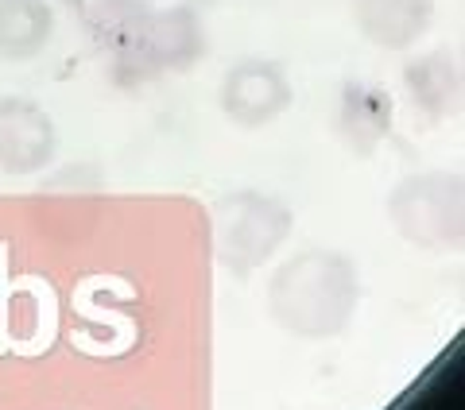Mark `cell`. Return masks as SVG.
<instances>
[{"mask_svg": "<svg viewBox=\"0 0 465 410\" xmlns=\"http://www.w3.org/2000/svg\"><path fill=\"white\" fill-rule=\"evenodd\" d=\"M361 279L353 259L333 248H307L291 256L268 287V310L291 337L326 341L357 314Z\"/></svg>", "mask_w": 465, "mask_h": 410, "instance_id": "cell-1", "label": "cell"}, {"mask_svg": "<svg viewBox=\"0 0 465 410\" xmlns=\"http://www.w3.org/2000/svg\"><path fill=\"white\" fill-rule=\"evenodd\" d=\"M206 54V27L191 5L143 8L136 24L109 47L113 74L124 85L152 82L159 74H183Z\"/></svg>", "mask_w": 465, "mask_h": 410, "instance_id": "cell-2", "label": "cell"}, {"mask_svg": "<svg viewBox=\"0 0 465 410\" xmlns=\"http://www.w3.org/2000/svg\"><path fill=\"white\" fill-rule=\"evenodd\" d=\"M295 217L280 198L260 190H237L213 205V252L217 263L232 275H252L268 263L291 237Z\"/></svg>", "mask_w": 465, "mask_h": 410, "instance_id": "cell-3", "label": "cell"}, {"mask_svg": "<svg viewBox=\"0 0 465 410\" xmlns=\"http://www.w3.org/2000/svg\"><path fill=\"white\" fill-rule=\"evenodd\" d=\"M461 179L446 171H427L403 179L388 198V217L407 244L454 248L461 240Z\"/></svg>", "mask_w": 465, "mask_h": 410, "instance_id": "cell-4", "label": "cell"}, {"mask_svg": "<svg viewBox=\"0 0 465 410\" xmlns=\"http://www.w3.org/2000/svg\"><path fill=\"white\" fill-rule=\"evenodd\" d=\"M291 82L280 63L268 58H241L229 66L222 82V112L241 128H264L291 109Z\"/></svg>", "mask_w": 465, "mask_h": 410, "instance_id": "cell-5", "label": "cell"}, {"mask_svg": "<svg viewBox=\"0 0 465 410\" xmlns=\"http://www.w3.org/2000/svg\"><path fill=\"white\" fill-rule=\"evenodd\" d=\"M58 151V132L47 109L27 97H0V171L39 174Z\"/></svg>", "mask_w": 465, "mask_h": 410, "instance_id": "cell-6", "label": "cell"}, {"mask_svg": "<svg viewBox=\"0 0 465 410\" xmlns=\"http://www.w3.org/2000/svg\"><path fill=\"white\" fill-rule=\"evenodd\" d=\"M338 136L357 155H372L391 136V97L376 82H345L338 93Z\"/></svg>", "mask_w": 465, "mask_h": 410, "instance_id": "cell-7", "label": "cell"}, {"mask_svg": "<svg viewBox=\"0 0 465 410\" xmlns=\"http://www.w3.org/2000/svg\"><path fill=\"white\" fill-rule=\"evenodd\" d=\"M361 35L384 51H407L430 32L434 0H353Z\"/></svg>", "mask_w": 465, "mask_h": 410, "instance_id": "cell-8", "label": "cell"}, {"mask_svg": "<svg viewBox=\"0 0 465 410\" xmlns=\"http://www.w3.org/2000/svg\"><path fill=\"white\" fill-rule=\"evenodd\" d=\"M403 85L411 105L427 116V121H446L461 109V63L450 51H430L407 63Z\"/></svg>", "mask_w": 465, "mask_h": 410, "instance_id": "cell-9", "label": "cell"}, {"mask_svg": "<svg viewBox=\"0 0 465 410\" xmlns=\"http://www.w3.org/2000/svg\"><path fill=\"white\" fill-rule=\"evenodd\" d=\"M54 35V12L47 0H0V58L32 63Z\"/></svg>", "mask_w": 465, "mask_h": 410, "instance_id": "cell-10", "label": "cell"}, {"mask_svg": "<svg viewBox=\"0 0 465 410\" xmlns=\"http://www.w3.org/2000/svg\"><path fill=\"white\" fill-rule=\"evenodd\" d=\"M70 8H74V16L85 24V32L109 51L113 43L136 24V16L148 5H143V0H70Z\"/></svg>", "mask_w": 465, "mask_h": 410, "instance_id": "cell-11", "label": "cell"}]
</instances>
